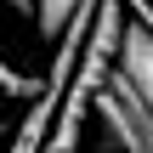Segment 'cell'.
<instances>
[{
  "label": "cell",
  "mask_w": 153,
  "mask_h": 153,
  "mask_svg": "<svg viewBox=\"0 0 153 153\" xmlns=\"http://www.w3.org/2000/svg\"><path fill=\"white\" fill-rule=\"evenodd\" d=\"M97 119H102V136H114L119 153H153V102L131 85V74L114 68V79L97 97Z\"/></svg>",
  "instance_id": "1"
},
{
  "label": "cell",
  "mask_w": 153,
  "mask_h": 153,
  "mask_svg": "<svg viewBox=\"0 0 153 153\" xmlns=\"http://www.w3.org/2000/svg\"><path fill=\"white\" fill-rule=\"evenodd\" d=\"M119 74H131V85L153 102V34L142 23L125 28V51H119Z\"/></svg>",
  "instance_id": "2"
},
{
  "label": "cell",
  "mask_w": 153,
  "mask_h": 153,
  "mask_svg": "<svg viewBox=\"0 0 153 153\" xmlns=\"http://www.w3.org/2000/svg\"><path fill=\"white\" fill-rule=\"evenodd\" d=\"M79 6H85V0H34V28H40V40H45V45H57Z\"/></svg>",
  "instance_id": "3"
},
{
  "label": "cell",
  "mask_w": 153,
  "mask_h": 153,
  "mask_svg": "<svg viewBox=\"0 0 153 153\" xmlns=\"http://www.w3.org/2000/svg\"><path fill=\"white\" fill-rule=\"evenodd\" d=\"M0 97H17V102H40V97H45V79H34V74L11 68V62L0 57Z\"/></svg>",
  "instance_id": "4"
},
{
  "label": "cell",
  "mask_w": 153,
  "mask_h": 153,
  "mask_svg": "<svg viewBox=\"0 0 153 153\" xmlns=\"http://www.w3.org/2000/svg\"><path fill=\"white\" fill-rule=\"evenodd\" d=\"M125 11H136V23L153 34V0H125Z\"/></svg>",
  "instance_id": "5"
},
{
  "label": "cell",
  "mask_w": 153,
  "mask_h": 153,
  "mask_svg": "<svg viewBox=\"0 0 153 153\" xmlns=\"http://www.w3.org/2000/svg\"><path fill=\"white\" fill-rule=\"evenodd\" d=\"M6 6H17V11H34V0H6Z\"/></svg>",
  "instance_id": "6"
}]
</instances>
